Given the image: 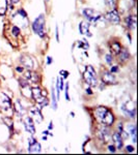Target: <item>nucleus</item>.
<instances>
[{"label": "nucleus", "mask_w": 138, "mask_h": 155, "mask_svg": "<svg viewBox=\"0 0 138 155\" xmlns=\"http://www.w3.org/2000/svg\"><path fill=\"white\" fill-rule=\"evenodd\" d=\"M42 136H48V137H53V134L51 131L48 130V129H45V130L42 131Z\"/></svg>", "instance_id": "nucleus-37"}, {"label": "nucleus", "mask_w": 138, "mask_h": 155, "mask_svg": "<svg viewBox=\"0 0 138 155\" xmlns=\"http://www.w3.org/2000/svg\"><path fill=\"white\" fill-rule=\"evenodd\" d=\"M12 2L15 4V5H16V4H18V3H20V2H21V0H12Z\"/></svg>", "instance_id": "nucleus-41"}, {"label": "nucleus", "mask_w": 138, "mask_h": 155, "mask_svg": "<svg viewBox=\"0 0 138 155\" xmlns=\"http://www.w3.org/2000/svg\"><path fill=\"white\" fill-rule=\"evenodd\" d=\"M59 77L64 78V80H67V78L70 77V71H67V69H61V71H59Z\"/></svg>", "instance_id": "nucleus-33"}, {"label": "nucleus", "mask_w": 138, "mask_h": 155, "mask_svg": "<svg viewBox=\"0 0 138 155\" xmlns=\"http://www.w3.org/2000/svg\"><path fill=\"white\" fill-rule=\"evenodd\" d=\"M64 98H66L67 101H71V96H70V84L69 82H66V85H64Z\"/></svg>", "instance_id": "nucleus-28"}, {"label": "nucleus", "mask_w": 138, "mask_h": 155, "mask_svg": "<svg viewBox=\"0 0 138 155\" xmlns=\"http://www.w3.org/2000/svg\"><path fill=\"white\" fill-rule=\"evenodd\" d=\"M125 129L127 130V132L129 134L130 139H131L133 145L137 144V126L135 123L129 121L128 123L125 124Z\"/></svg>", "instance_id": "nucleus-15"}, {"label": "nucleus", "mask_w": 138, "mask_h": 155, "mask_svg": "<svg viewBox=\"0 0 138 155\" xmlns=\"http://www.w3.org/2000/svg\"><path fill=\"white\" fill-rule=\"evenodd\" d=\"M91 117L97 124L113 127L116 122V116L112 109L106 106H97L91 110Z\"/></svg>", "instance_id": "nucleus-1"}, {"label": "nucleus", "mask_w": 138, "mask_h": 155, "mask_svg": "<svg viewBox=\"0 0 138 155\" xmlns=\"http://www.w3.org/2000/svg\"><path fill=\"white\" fill-rule=\"evenodd\" d=\"M20 121L22 122L25 131H26L27 134H29L30 136H36V122L33 121V119H32L29 115H25L23 118L20 119Z\"/></svg>", "instance_id": "nucleus-10"}, {"label": "nucleus", "mask_w": 138, "mask_h": 155, "mask_svg": "<svg viewBox=\"0 0 138 155\" xmlns=\"http://www.w3.org/2000/svg\"><path fill=\"white\" fill-rule=\"evenodd\" d=\"M15 71L18 72V74H22L25 71V68L22 65H17V66H15Z\"/></svg>", "instance_id": "nucleus-36"}, {"label": "nucleus", "mask_w": 138, "mask_h": 155, "mask_svg": "<svg viewBox=\"0 0 138 155\" xmlns=\"http://www.w3.org/2000/svg\"><path fill=\"white\" fill-rule=\"evenodd\" d=\"M82 16L85 21H87L88 23H90L91 26H99V25H106L107 22L104 18V14H102L101 12L97 11L95 8L91 7H85L82 9Z\"/></svg>", "instance_id": "nucleus-2"}, {"label": "nucleus", "mask_w": 138, "mask_h": 155, "mask_svg": "<svg viewBox=\"0 0 138 155\" xmlns=\"http://www.w3.org/2000/svg\"><path fill=\"white\" fill-rule=\"evenodd\" d=\"M82 80L86 86H89L91 88H97L99 84V76L98 72L92 65H85V69L82 74Z\"/></svg>", "instance_id": "nucleus-3"}, {"label": "nucleus", "mask_w": 138, "mask_h": 155, "mask_svg": "<svg viewBox=\"0 0 138 155\" xmlns=\"http://www.w3.org/2000/svg\"><path fill=\"white\" fill-rule=\"evenodd\" d=\"M22 74L29 82L30 85H40L42 83L41 74L34 69H25V71Z\"/></svg>", "instance_id": "nucleus-11"}, {"label": "nucleus", "mask_w": 138, "mask_h": 155, "mask_svg": "<svg viewBox=\"0 0 138 155\" xmlns=\"http://www.w3.org/2000/svg\"><path fill=\"white\" fill-rule=\"evenodd\" d=\"M114 60H115V57L112 54L106 53L104 55V61H105V63H106L107 65H109V66L112 65V64H113V62H114Z\"/></svg>", "instance_id": "nucleus-26"}, {"label": "nucleus", "mask_w": 138, "mask_h": 155, "mask_svg": "<svg viewBox=\"0 0 138 155\" xmlns=\"http://www.w3.org/2000/svg\"><path fill=\"white\" fill-rule=\"evenodd\" d=\"M1 119H2V124H3L5 127H7L9 134H15V121H14V118L11 117V116H6V115H4V116H2Z\"/></svg>", "instance_id": "nucleus-21"}, {"label": "nucleus", "mask_w": 138, "mask_h": 155, "mask_svg": "<svg viewBox=\"0 0 138 155\" xmlns=\"http://www.w3.org/2000/svg\"><path fill=\"white\" fill-rule=\"evenodd\" d=\"M75 115H76V114H75V112H74V111L70 112V116H71L72 118H75Z\"/></svg>", "instance_id": "nucleus-42"}, {"label": "nucleus", "mask_w": 138, "mask_h": 155, "mask_svg": "<svg viewBox=\"0 0 138 155\" xmlns=\"http://www.w3.org/2000/svg\"><path fill=\"white\" fill-rule=\"evenodd\" d=\"M22 34V29L20 27L16 26V25L12 24L11 26V35L14 37V38H18V37L21 36Z\"/></svg>", "instance_id": "nucleus-24"}, {"label": "nucleus", "mask_w": 138, "mask_h": 155, "mask_svg": "<svg viewBox=\"0 0 138 155\" xmlns=\"http://www.w3.org/2000/svg\"><path fill=\"white\" fill-rule=\"evenodd\" d=\"M42 140L44 142H47L48 141V136H42Z\"/></svg>", "instance_id": "nucleus-40"}, {"label": "nucleus", "mask_w": 138, "mask_h": 155, "mask_svg": "<svg viewBox=\"0 0 138 155\" xmlns=\"http://www.w3.org/2000/svg\"><path fill=\"white\" fill-rule=\"evenodd\" d=\"M53 128H54V125H53V121H50L49 122V124H48V127H47V129L48 130H53Z\"/></svg>", "instance_id": "nucleus-39"}, {"label": "nucleus", "mask_w": 138, "mask_h": 155, "mask_svg": "<svg viewBox=\"0 0 138 155\" xmlns=\"http://www.w3.org/2000/svg\"><path fill=\"white\" fill-rule=\"evenodd\" d=\"M109 71L114 74H119V72L120 71V65L119 64H112V65H110Z\"/></svg>", "instance_id": "nucleus-30"}, {"label": "nucleus", "mask_w": 138, "mask_h": 155, "mask_svg": "<svg viewBox=\"0 0 138 155\" xmlns=\"http://www.w3.org/2000/svg\"><path fill=\"white\" fill-rule=\"evenodd\" d=\"M75 45V47H77L78 49H81V50H83V51H88L89 50V42L86 41L85 38L83 39H81V41H76V44H74Z\"/></svg>", "instance_id": "nucleus-23"}, {"label": "nucleus", "mask_w": 138, "mask_h": 155, "mask_svg": "<svg viewBox=\"0 0 138 155\" xmlns=\"http://www.w3.org/2000/svg\"><path fill=\"white\" fill-rule=\"evenodd\" d=\"M104 18L106 20L107 24L110 25H119L122 22V17H120L119 11L117 8L107 11L104 15Z\"/></svg>", "instance_id": "nucleus-9"}, {"label": "nucleus", "mask_w": 138, "mask_h": 155, "mask_svg": "<svg viewBox=\"0 0 138 155\" xmlns=\"http://www.w3.org/2000/svg\"><path fill=\"white\" fill-rule=\"evenodd\" d=\"M12 110H14V115L19 119L23 118L25 115H27V107L22 104V101L20 98H16L12 101Z\"/></svg>", "instance_id": "nucleus-12"}, {"label": "nucleus", "mask_w": 138, "mask_h": 155, "mask_svg": "<svg viewBox=\"0 0 138 155\" xmlns=\"http://www.w3.org/2000/svg\"><path fill=\"white\" fill-rule=\"evenodd\" d=\"M52 63H53V58H52V56H47L46 57V64L47 65H51Z\"/></svg>", "instance_id": "nucleus-38"}, {"label": "nucleus", "mask_w": 138, "mask_h": 155, "mask_svg": "<svg viewBox=\"0 0 138 155\" xmlns=\"http://www.w3.org/2000/svg\"><path fill=\"white\" fill-rule=\"evenodd\" d=\"M106 145H107L106 149H107V151H108L109 153H116V152H117L116 148H115V146L112 143H108V144H106Z\"/></svg>", "instance_id": "nucleus-31"}, {"label": "nucleus", "mask_w": 138, "mask_h": 155, "mask_svg": "<svg viewBox=\"0 0 138 155\" xmlns=\"http://www.w3.org/2000/svg\"><path fill=\"white\" fill-rule=\"evenodd\" d=\"M16 12H18V14H19L21 17H23V18H28V14H27V12L25 11L23 7H20V8L17 9Z\"/></svg>", "instance_id": "nucleus-32"}, {"label": "nucleus", "mask_w": 138, "mask_h": 155, "mask_svg": "<svg viewBox=\"0 0 138 155\" xmlns=\"http://www.w3.org/2000/svg\"><path fill=\"white\" fill-rule=\"evenodd\" d=\"M20 65H22L25 69H34V61L29 55H22L20 57Z\"/></svg>", "instance_id": "nucleus-18"}, {"label": "nucleus", "mask_w": 138, "mask_h": 155, "mask_svg": "<svg viewBox=\"0 0 138 155\" xmlns=\"http://www.w3.org/2000/svg\"><path fill=\"white\" fill-rule=\"evenodd\" d=\"M90 27H91V25H90V23H88L87 21H85V20L80 21L78 24L79 34L85 35L86 37H91L92 33H91V31H90Z\"/></svg>", "instance_id": "nucleus-16"}, {"label": "nucleus", "mask_w": 138, "mask_h": 155, "mask_svg": "<svg viewBox=\"0 0 138 155\" xmlns=\"http://www.w3.org/2000/svg\"><path fill=\"white\" fill-rule=\"evenodd\" d=\"M119 110L125 118L128 120L136 119V106H135V102L132 101L131 99L122 102L119 106Z\"/></svg>", "instance_id": "nucleus-6"}, {"label": "nucleus", "mask_w": 138, "mask_h": 155, "mask_svg": "<svg viewBox=\"0 0 138 155\" xmlns=\"http://www.w3.org/2000/svg\"><path fill=\"white\" fill-rule=\"evenodd\" d=\"M43 110L39 106H36V104L33 106L29 107V109H27V115H29L33 121L36 122V124H41L44 121V115H43Z\"/></svg>", "instance_id": "nucleus-7"}, {"label": "nucleus", "mask_w": 138, "mask_h": 155, "mask_svg": "<svg viewBox=\"0 0 138 155\" xmlns=\"http://www.w3.org/2000/svg\"><path fill=\"white\" fill-rule=\"evenodd\" d=\"M135 146L134 145H126L124 146V152L125 153H135Z\"/></svg>", "instance_id": "nucleus-29"}, {"label": "nucleus", "mask_w": 138, "mask_h": 155, "mask_svg": "<svg viewBox=\"0 0 138 155\" xmlns=\"http://www.w3.org/2000/svg\"><path fill=\"white\" fill-rule=\"evenodd\" d=\"M50 104H51V107L53 111H57V109H58V99H57V97H56L54 86H52V88H51V99H50Z\"/></svg>", "instance_id": "nucleus-22"}, {"label": "nucleus", "mask_w": 138, "mask_h": 155, "mask_svg": "<svg viewBox=\"0 0 138 155\" xmlns=\"http://www.w3.org/2000/svg\"><path fill=\"white\" fill-rule=\"evenodd\" d=\"M111 143L115 146V148H116L117 152H119V151H122V149H124V146H125V140L122 139V134H120L119 131L112 130V134H111Z\"/></svg>", "instance_id": "nucleus-14"}, {"label": "nucleus", "mask_w": 138, "mask_h": 155, "mask_svg": "<svg viewBox=\"0 0 138 155\" xmlns=\"http://www.w3.org/2000/svg\"><path fill=\"white\" fill-rule=\"evenodd\" d=\"M45 1H46V2H49V1H50V0H45Z\"/></svg>", "instance_id": "nucleus-43"}, {"label": "nucleus", "mask_w": 138, "mask_h": 155, "mask_svg": "<svg viewBox=\"0 0 138 155\" xmlns=\"http://www.w3.org/2000/svg\"><path fill=\"white\" fill-rule=\"evenodd\" d=\"M18 83H19V86L21 87V88H27V87H30L31 85H30V83L28 81H27L25 78L22 76V77H20L19 79H18Z\"/></svg>", "instance_id": "nucleus-27"}, {"label": "nucleus", "mask_w": 138, "mask_h": 155, "mask_svg": "<svg viewBox=\"0 0 138 155\" xmlns=\"http://www.w3.org/2000/svg\"><path fill=\"white\" fill-rule=\"evenodd\" d=\"M122 49V42L119 41H117V39H112V41L109 42V53L113 55L114 57L119 53Z\"/></svg>", "instance_id": "nucleus-20"}, {"label": "nucleus", "mask_w": 138, "mask_h": 155, "mask_svg": "<svg viewBox=\"0 0 138 155\" xmlns=\"http://www.w3.org/2000/svg\"><path fill=\"white\" fill-rule=\"evenodd\" d=\"M31 29L33 33H36L41 38H45L47 36V29H46V17L44 14H41L33 20L31 23Z\"/></svg>", "instance_id": "nucleus-4"}, {"label": "nucleus", "mask_w": 138, "mask_h": 155, "mask_svg": "<svg viewBox=\"0 0 138 155\" xmlns=\"http://www.w3.org/2000/svg\"><path fill=\"white\" fill-rule=\"evenodd\" d=\"M115 57H116V61L119 62V63L125 64L131 59V53H130L129 49L122 47V49L120 50V52Z\"/></svg>", "instance_id": "nucleus-17"}, {"label": "nucleus", "mask_w": 138, "mask_h": 155, "mask_svg": "<svg viewBox=\"0 0 138 155\" xmlns=\"http://www.w3.org/2000/svg\"><path fill=\"white\" fill-rule=\"evenodd\" d=\"M124 25L125 27L131 31V30H134L136 28V15H132L129 14L128 16H126L124 18Z\"/></svg>", "instance_id": "nucleus-19"}, {"label": "nucleus", "mask_w": 138, "mask_h": 155, "mask_svg": "<svg viewBox=\"0 0 138 155\" xmlns=\"http://www.w3.org/2000/svg\"><path fill=\"white\" fill-rule=\"evenodd\" d=\"M84 92H85V94H86V95H94V94H95V92L92 91V88H91V87H89V86L85 87Z\"/></svg>", "instance_id": "nucleus-35"}, {"label": "nucleus", "mask_w": 138, "mask_h": 155, "mask_svg": "<svg viewBox=\"0 0 138 155\" xmlns=\"http://www.w3.org/2000/svg\"><path fill=\"white\" fill-rule=\"evenodd\" d=\"M99 80L104 83L106 86H112V85L117 84V80H116V74H112L109 69H103L102 72L100 74Z\"/></svg>", "instance_id": "nucleus-8"}, {"label": "nucleus", "mask_w": 138, "mask_h": 155, "mask_svg": "<svg viewBox=\"0 0 138 155\" xmlns=\"http://www.w3.org/2000/svg\"><path fill=\"white\" fill-rule=\"evenodd\" d=\"M55 38H56V42H60V37H59V28L58 25L55 24Z\"/></svg>", "instance_id": "nucleus-34"}, {"label": "nucleus", "mask_w": 138, "mask_h": 155, "mask_svg": "<svg viewBox=\"0 0 138 155\" xmlns=\"http://www.w3.org/2000/svg\"><path fill=\"white\" fill-rule=\"evenodd\" d=\"M28 147H27V152L31 154H37V153H42V144L36 139L34 136H30L28 139Z\"/></svg>", "instance_id": "nucleus-13"}, {"label": "nucleus", "mask_w": 138, "mask_h": 155, "mask_svg": "<svg viewBox=\"0 0 138 155\" xmlns=\"http://www.w3.org/2000/svg\"><path fill=\"white\" fill-rule=\"evenodd\" d=\"M104 3H105V6L108 8V11H111V9L117 8L119 0H104Z\"/></svg>", "instance_id": "nucleus-25"}, {"label": "nucleus", "mask_w": 138, "mask_h": 155, "mask_svg": "<svg viewBox=\"0 0 138 155\" xmlns=\"http://www.w3.org/2000/svg\"><path fill=\"white\" fill-rule=\"evenodd\" d=\"M111 134H112V127L97 124L95 134H96V137L99 142H101L103 144H108L111 141Z\"/></svg>", "instance_id": "nucleus-5"}]
</instances>
